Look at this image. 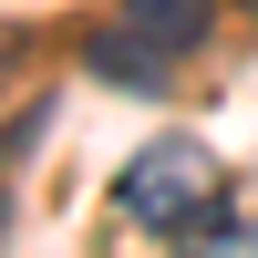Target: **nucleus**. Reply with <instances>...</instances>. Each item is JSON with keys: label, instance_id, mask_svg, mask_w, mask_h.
I'll list each match as a JSON object with an SVG mask.
<instances>
[{"label": "nucleus", "instance_id": "423d86ee", "mask_svg": "<svg viewBox=\"0 0 258 258\" xmlns=\"http://www.w3.org/2000/svg\"><path fill=\"white\" fill-rule=\"evenodd\" d=\"M248 11H258V0H248Z\"/></svg>", "mask_w": 258, "mask_h": 258}, {"label": "nucleus", "instance_id": "20e7f679", "mask_svg": "<svg viewBox=\"0 0 258 258\" xmlns=\"http://www.w3.org/2000/svg\"><path fill=\"white\" fill-rule=\"evenodd\" d=\"M176 258H258V217L217 197V207H207V217H197V227L176 238Z\"/></svg>", "mask_w": 258, "mask_h": 258}, {"label": "nucleus", "instance_id": "f257e3e1", "mask_svg": "<svg viewBox=\"0 0 258 258\" xmlns=\"http://www.w3.org/2000/svg\"><path fill=\"white\" fill-rule=\"evenodd\" d=\"M114 207L135 227H197L207 207H217V155L207 145H186V135H155V145H135L124 155V176H114Z\"/></svg>", "mask_w": 258, "mask_h": 258}, {"label": "nucleus", "instance_id": "39448f33", "mask_svg": "<svg viewBox=\"0 0 258 258\" xmlns=\"http://www.w3.org/2000/svg\"><path fill=\"white\" fill-rule=\"evenodd\" d=\"M0 227H11V186H0Z\"/></svg>", "mask_w": 258, "mask_h": 258}, {"label": "nucleus", "instance_id": "f03ea898", "mask_svg": "<svg viewBox=\"0 0 258 258\" xmlns=\"http://www.w3.org/2000/svg\"><path fill=\"white\" fill-rule=\"evenodd\" d=\"M83 73H93V83H114V93H165V73H176V62H165L155 41H135V31L114 21V31H93Z\"/></svg>", "mask_w": 258, "mask_h": 258}, {"label": "nucleus", "instance_id": "7ed1b4c3", "mask_svg": "<svg viewBox=\"0 0 258 258\" xmlns=\"http://www.w3.org/2000/svg\"><path fill=\"white\" fill-rule=\"evenodd\" d=\"M124 31L155 41L165 62H186V52L207 41V0H124Z\"/></svg>", "mask_w": 258, "mask_h": 258}]
</instances>
